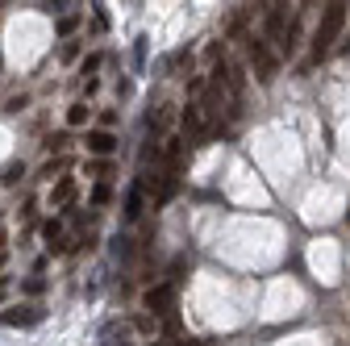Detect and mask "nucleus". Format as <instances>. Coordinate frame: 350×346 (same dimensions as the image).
<instances>
[{
	"label": "nucleus",
	"mask_w": 350,
	"mask_h": 346,
	"mask_svg": "<svg viewBox=\"0 0 350 346\" xmlns=\"http://www.w3.org/2000/svg\"><path fill=\"white\" fill-rule=\"evenodd\" d=\"M346 21H350V5H325L321 9V21H317V29H313V55L317 59H325L329 51H334V42L342 38V29H346Z\"/></svg>",
	"instance_id": "obj_1"
},
{
	"label": "nucleus",
	"mask_w": 350,
	"mask_h": 346,
	"mask_svg": "<svg viewBox=\"0 0 350 346\" xmlns=\"http://www.w3.org/2000/svg\"><path fill=\"white\" fill-rule=\"evenodd\" d=\"M134 63H138V71L146 67V38H138V42H134Z\"/></svg>",
	"instance_id": "obj_17"
},
{
	"label": "nucleus",
	"mask_w": 350,
	"mask_h": 346,
	"mask_svg": "<svg viewBox=\"0 0 350 346\" xmlns=\"http://www.w3.org/2000/svg\"><path fill=\"white\" fill-rule=\"evenodd\" d=\"M25 105H29V101H25V96H13V101H9V105H5V113H21V109H25Z\"/></svg>",
	"instance_id": "obj_20"
},
{
	"label": "nucleus",
	"mask_w": 350,
	"mask_h": 346,
	"mask_svg": "<svg viewBox=\"0 0 350 346\" xmlns=\"http://www.w3.org/2000/svg\"><path fill=\"white\" fill-rule=\"evenodd\" d=\"M167 125H171V105H159L150 113V129H167Z\"/></svg>",
	"instance_id": "obj_12"
},
{
	"label": "nucleus",
	"mask_w": 350,
	"mask_h": 346,
	"mask_svg": "<svg viewBox=\"0 0 350 346\" xmlns=\"http://www.w3.org/2000/svg\"><path fill=\"white\" fill-rule=\"evenodd\" d=\"M150 346H192V338H163V342H150Z\"/></svg>",
	"instance_id": "obj_19"
},
{
	"label": "nucleus",
	"mask_w": 350,
	"mask_h": 346,
	"mask_svg": "<svg viewBox=\"0 0 350 346\" xmlns=\"http://www.w3.org/2000/svg\"><path fill=\"white\" fill-rule=\"evenodd\" d=\"M204 121H208V117H204L200 105H188V109H184V129H188V134H204Z\"/></svg>",
	"instance_id": "obj_9"
},
{
	"label": "nucleus",
	"mask_w": 350,
	"mask_h": 346,
	"mask_svg": "<svg viewBox=\"0 0 350 346\" xmlns=\"http://www.w3.org/2000/svg\"><path fill=\"white\" fill-rule=\"evenodd\" d=\"M0 267H5V250H0Z\"/></svg>",
	"instance_id": "obj_24"
},
{
	"label": "nucleus",
	"mask_w": 350,
	"mask_h": 346,
	"mask_svg": "<svg viewBox=\"0 0 350 346\" xmlns=\"http://www.w3.org/2000/svg\"><path fill=\"white\" fill-rule=\"evenodd\" d=\"M117 346H129V342H117Z\"/></svg>",
	"instance_id": "obj_26"
},
{
	"label": "nucleus",
	"mask_w": 350,
	"mask_h": 346,
	"mask_svg": "<svg viewBox=\"0 0 350 346\" xmlns=\"http://www.w3.org/2000/svg\"><path fill=\"white\" fill-rule=\"evenodd\" d=\"M346 222H350V209H346Z\"/></svg>",
	"instance_id": "obj_25"
},
{
	"label": "nucleus",
	"mask_w": 350,
	"mask_h": 346,
	"mask_svg": "<svg viewBox=\"0 0 350 346\" xmlns=\"http://www.w3.org/2000/svg\"><path fill=\"white\" fill-rule=\"evenodd\" d=\"M75 25H79V13H67V17L59 21V34L67 38V34H75Z\"/></svg>",
	"instance_id": "obj_16"
},
{
	"label": "nucleus",
	"mask_w": 350,
	"mask_h": 346,
	"mask_svg": "<svg viewBox=\"0 0 350 346\" xmlns=\"http://www.w3.org/2000/svg\"><path fill=\"white\" fill-rule=\"evenodd\" d=\"M284 29H288L284 5H271V13H267V38H275V46H280V38H284Z\"/></svg>",
	"instance_id": "obj_7"
},
{
	"label": "nucleus",
	"mask_w": 350,
	"mask_h": 346,
	"mask_svg": "<svg viewBox=\"0 0 350 346\" xmlns=\"http://www.w3.org/2000/svg\"><path fill=\"white\" fill-rule=\"evenodd\" d=\"M88 155H96V159H109L117 150V134H109V129H88Z\"/></svg>",
	"instance_id": "obj_5"
},
{
	"label": "nucleus",
	"mask_w": 350,
	"mask_h": 346,
	"mask_svg": "<svg viewBox=\"0 0 350 346\" xmlns=\"http://www.w3.org/2000/svg\"><path fill=\"white\" fill-rule=\"evenodd\" d=\"M42 238H46V250H51V254H63V250H67V238H63V226H59V222H46V226H42Z\"/></svg>",
	"instance_id": "obj_6"
},
{
	"label": "nucleus",
	"mask_w": 350,
	"mask_h": 346,
	"mask_svg": "<svg viewBox=\"0 0 350 346\" xmlns=\"http://www.w3.org/2000/svg\"><path fill=\"white\" fill-rule=\"evenodd\" d=\"M142 305H146L154 317H167V313H171V305H175V280H167V284H159V288H146Z\"/></svg>",
	"instance_id": "obj_3"
},
{
	"label": "nucleus",
	"mask_w": 350,
	"mask_h": 346,
	"mask_svg": "<svg viewBox=\"0 0 350 346\" xmlns=\"http://www.w3.org/2000/svg\"><path fill=\"white\" fill-rule=\"evenodd\" d=\"M88 176H100V180L113 176V163L109 159H92V163H88Z\"/></svg>",
	"instance_id": "obj_13"
},
{
	"label": "nucleus",
	"mask_w": 350,
	"mask_h": 346,
	"mask_svg": "<svg viewBox=\"0 0 350 346\" xmlns=\"http://www.w3.org/2000/svg\"><path fill=\"white\" fill-rule=\"evenodd\" d=\"M109 200H113V188L109 184H96L92 188V204H109Z\"/></svg>",
	"instance_id": "obj_15"
},
{
	"label": "nucleus",
	"mask_w": 350,
	"mask_h": 346,
	"mask_svg": "<svg viewBox=\"0 0 350 346\" xmlns=\"http://www.w3.org/2000/svg\"><path fill=\"white\" fill-rule=\"evenodd\" d=\"M142 200H146V192H142L138 184L125 192V222H138V217H142Z\"/></svg>",
	"instance_id": "obj_8"
},
{
	"label": "nucleus",
	"mask_w": 350,
	"mask_h": 346,
	"mask_svg": "<svg viewBox=\"0 0 350 346\" xmlns=\"http://www.w3.org/2000/svg\"><path fill=\"white\" fill-rule=\"evenodd\" d=\"M42 317H46V313H42L38 305H17V309H5V313H0V321H5L9 330H17V325H38Z\"/></svg>",
	"instance_id": "obj_4"
},
{
	"label": "nucleus",
	"mask_w": 350,
	"mask_h": 346,
	"mask_svg": "<svg viewBox=\"0 0 350 346\" xmlns=\"http://www.w3.org/2000/svg\"><path fill=\"white\" fill-rule=\"evenodd\" d=\"M21 288H25L29 296H42V292H46V280H42V276H29V280H25Z\"/></svg>",
	"instance_id": "obj_14"
},
{
	"label": "nucleus",
	"mask_w": 350,
	"mask_h": 346,
	"mask_svg": "<svg viewBox=\"0 0 350 346\" xmlns=\"http://www.w3.org/2000/svg\"><path fill=\"white\" fill-rule=\"evenodd\" d=\"M342 51H346V55H350V34H346V42H342Z\"/></svg>",
	"instance_id": "obj_23"
},
{
	"label": "nucleus",
	"mask_w": 350,
	"mask_h": 346,
	"mask_svg": "<svg viewBox=\"0 0 350 346\" xmlns=\"http://www.w3.org/2000/svg\"><path fill=\"white\" fill-rule=\"evenodd\" d=\"M21 176H25V167H17V163H13V167H9V171H5V184H17V180H21Z\"/></svg>",
	"instance_id": "obj_18"
},
{
	"label": "nucleus",
	"mask_w": 350,
	"mask_h": 346,
	"mask_svg": "<svg viewBox=\"0 0 350 346\" xmlns=\"http://www.w3.org/2000/svg\"><path fill=\"white\" fill-rule=\"evenodd\" d=\"M246 55H250V67H254L258 83H271V79L280 75V55H275L262 38H250V42H246Z\"/></svg>",
	"instance_id": "obj_2"
},
{
	"label": "nucleus",
	"mask_w": 350,
	"mask_h": 346,
	"mask_svg": "<svg viewBox=\"0 0 350 346\" xmlns=\"http://www.w3.org/2000/svg\"><path fill=\"white\" fill-rule=\"evenodd\" d=\"M88 113H92V109H88L83 101H75V105L67 109V125H83V121H88Z\"/></svg>",
	"instance_id": "obj_11"
},
{
	"label": "nucleus",
	"mask_w": 350,
	"mask_h": 346,
	"mask_svg": "<svg viewBox=\"0 0 350 346\" xmlns=\"http://www.w3.org/2000/svg\"><path fill=\"white\" fill-rule=\"evenodd\" d=\"M46 146H51V150H63V146H67V134H55V138H46Z\"/></svg>",
	"instance_id": "obj_22"
},
{
	"label": "nucleus",
	"mask_w": 350,
	"mask_h": 346,
	"mask_svg": "<svg viewBox=\"0 0 350 346\" xmlns=\"http://www.w3.org/2000/svg\"><path fill=\"white\" fill-rule=\"evenodd\" d=\"M96 67H100V55H88V59H83V75H92Z\"/></svg>",
	"instance_id": "obj_21"
},
{
	"label": "nucleus",
	"mask_w": 350,
	"mask_h": 346,
	"mask_svg": "<svg viewBox=\"0 0 350 346\" xmlns=\"http://www.w3.org/2000/svg\"><path fill=\"white\" fill-rule=\"evenodd\" d=\"M71 196H75V180H59V184L51 188V209H63Z\"/></svg>",
	"instance_id": "obj_10"
}]
</instances>
